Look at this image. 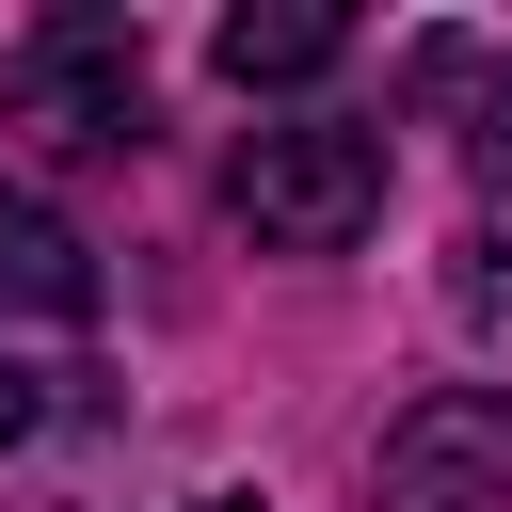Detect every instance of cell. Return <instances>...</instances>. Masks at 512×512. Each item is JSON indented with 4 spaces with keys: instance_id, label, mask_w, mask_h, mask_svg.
Wrapping results in <instances>:
<instances>
[{
    "instance_id": "obj_1",
    "label": "cell",
    "mask_w": 512,
    "mask_h": 512,
    "mask_svg": "<svg viewBox=\"0 0 512 512\" xmlns=\"http://www.w3.org/2000/svg\"><path fill=\"white\" fill-rule=\"evenodd\" d=\"M224 208H240L256 256H352V240L384 224V128H352V112L256 128L240 176H224Z\"/></svg>"
},
{
    "instance_id": "obj_7",
    "label": "cell",
    "mask_w": 512,
    "mask_h": 512,
    "mask_svg": "<svg viewBox=\"0 0 512 512\" xmlns=\"http://www.w3.org/2000/svg\"><path fill=\"white\" fill-rule=\"evenodd\" d=\"M448 304H464V320H512V208H480V224H464V272H448Z\"/></svg>"
},
{
    "instance_id": "obj_3",
    "label": "cell",
    "mask_w": 512,
    "mask_h": 512,
    "mask_svg": "<svg viewBox=\"0 0 512 512\" xmlns=\"http://www.w3.org/2000/svg\"><path fill=\"white\" fill-rule=\"evenodd\" d=\"M368 512H512V400H480V384L400 400L368 448Z\"/></svg>"
},
{
    "instance_id": "obj_9",
    "label": "cell",
    "mask_w": 512,
    "mask_h": 512,
    "mask_svg": "<svg viewBox=\"0 0 512 512\" xmlns=\"http://www.w3.org/2000/svg\"><path fill=\"white\" fill-rule=\"evenodd\" d=\"M192 512H256V496H192Z\"/></svg>"
},
{
    "instance_id": "obj_2",
    "label": "cell",
    "mask_w": 512,
    "mask_h": 512,
    "mask_svg": "<svg viewBox=\"0 0 512 512\" xmlns=\"http://www.w3.org/2000/svg\"><path fill=\"white\" fill-rule=\"evenodd\" d=\"M0 112L48 144H144V16H112V0L32 16L0 48Z\"/></svg>"
},
{
    "instance_id": "obj_8",
    "label": "cell",
    "mask_w": 512,
    "mask_h": 512,
    "mask_svg": "<svg viewBox=\"0 0 512 512\" xmlns=\"http://www.w3.org/2000/svg\"><path fill=\"white\" fill-rule=\"evenodd\" d=\"M64 416V368H32V352H0V448H32Z\"/></svg>"
},
{
    "instance_id": "obj_6",
    "label": "cell",
    "mask_w": 512,
    "mask_h": 512,
    "mask_svg": "<svg viewBox=\"0 0 512 512\" xmlns=\"http://www.w3.org/2000/svg\"><path fill=\"white\" fill-rule=\"evenodd\" d=\"M416 96H464V160L512 192V64H480L464 32H432V48H416Z\"/></svg>"
},
{
    "instance_id": "obj_4",
    "label": "cell",
    "mask_w": 512,
    "mask_h": 512,
    "mask_svg": "<svg viewBox=\"0 0 512 512\" xmlns=\"http://www.w3.org/2000/svg\"><path fill=\"white\" fill-rule=\"evenodd\" d=\"M336 48H352V16H336V0H240V16L208 32V64H224L240 96H288V80H320Z\"/></svg>"
},
{
    "instance_id": "obj_5",
    "label": "cell",
    "mask_w": 512,
    "mask_h": 512,
    "mask_svg": "<svg viewBox=\"0 0 512 512\" xmlns=\"http://www.w3.org/2000/svg\"><path fill=\"white\" fill-rule=\"evenodd\" d=\"M0 304H16V320H96V256H80V224L32 208L16 176H0Z\"/></svg>"
}]
</instances>
